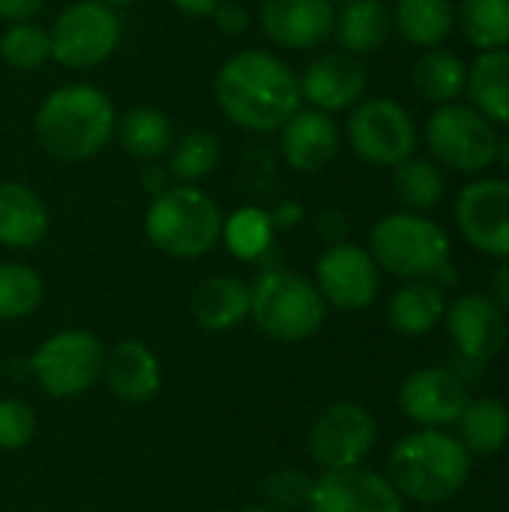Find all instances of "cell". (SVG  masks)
<instances>
[{"label": "cell", "mask_w": 509, "mask_h": 512, "mask_svg": "<svg viewBox=\"0 0 509 512\" xmlns=\"http://www.w3.org/2000/svg\"><path fill=\"white\" fill-rule=\"evenodd\" d=\"M216 102L234 126L246 132H276L303 105L300 78L276 54L246 48L222 63Z\"/></svg>", "instance_id": "obj_1"}, {"label": "cell", "mask_w": 509, "mask_h": 512, "mask_svg": "<svg viewBox=\"0 0 509 512\" xmlns=\"http://www.w3.org/2000/svg\"><path fill=\"white\" fill-rule=\"evenodd\" d=\"M474 456L447 429H417L405 435L387 459V480L414 504L453 501L471 480Z\"/></svg>", "instance_id": "obj_2"}, {"label": "cell", "mask_w": 509, "mask_h": 512, "mask_svg": "<svg viewBox=\"0 0 509 512\" xmlns=\"http://www.w3.org/2000/svg\"><path fill=\"white\" fill-rule=\"evenodd\" d=\"M117 129L111 99L93 84H66L51 90L33 120L39 147L60 162H81L96 156Z\"/></svg>", "instance_id": "obj_3"}, {"label": "cell", "mask_w": 509, "mask_h": 512, "mask_svg": "<svg viewBox=\"0 0 509 512\" xmlns=\"http://www.w3.org/2000/svg\"><path fill=\"white\" fill-rule=\"evenodd\" d=\"M369 255L402 282H435V276L453 264L450 234L426 213L396 210L381 216L369 231Z\"/></svg>", "instance_id": "obj_4"}, {"label": "cell", "mask_w": 509, "mask_h": 512, "mask_svg": "<svg viewBox=\"0 0 509 512\" xmlns=\"http://www.w3.org/2000/svg\"><path fill=\"white\" fill-rule=\"evenodd\" d=\"M222 222L225 216L219 204L204 189L177 183L153 195L144 216V231L162 255L195 261L219 246Z\"/></svg>", "instance_id": "obj_5"}, {"label": "cell", "mask_w": 509, "mask_h": 512, "mask_svg": "<svg viewBox=\"0 0 509 512\" xmlns=\"http://www.w3.org/2000/svg\"><path fill=\"white\" fill-rule=\"evenodd\" d=\"M249 288H252L249 318L258 327V333H264L273 342H285V345L306 342L327 321V303L318 294L315 282L294 270L285 267L264 270Z\"/></svg>", "instance_id": "obj_6"}, {"label": "cell", "mask_w": 509, "mask_h": 512, "mask_svg": "<svg viewBox=\"0 0 509 512\" xmlns=\"http://www.w3.org/2000/svg\"><path fill=\"white\" fill-rule=\"evenodd\" d=\"M498 126H492L474 105L447 102L426 120V144L432 159L456 174L477 177L498 159Z\"/></svg>", "instance_id": "obj_7"}, {"label": "cell", "mask_w": 509, "mask_h": 512, "mask_svg": "<svg viewBox=\"0 0 509 512\" xmlns=\"http://www.w3.org/2000/svg\"><path fill=\"white\" fill-rule=\"evenodd\" d=\"M27 372L51 399L84 396L102 381L105 345L90 330H60L33 351Z\"/></svg>", "instance_id": "obj_8"}, {"label": "cell", "mask_w": 509, "mask_h": 512, "mask_svg": "<svg viewBox=\"0 0 509 512\" xmlns=\"http://www.w3.org/2000/svg\"><path fill=\"white\" fill-rule=\"evenodd\" d=\"M345 135L351 150L375 165V168H396L417 150V123L411 111L390 99V96H369L351 108L345 123Z\"/></svg>", "instance_id": "obj_9"}, {"label": "cell", "mask_w": 509, "mask_h": 512, "mask_svg": "<svg viewBox=\"0 0 509 512\" xmlns=\"http://www.w3.org/2000/svg\"><path fill=\"white\" fill-rule=\"evenodd\" d=\"M378 441V423L372 411L360 402H336L324 408L306 438L309 459L321 474L360 468Z\"/></svg>", "instance_id": "obj_10"}, {"label": "cell", "mask_w": 509, "mask_h": 512, "mask_svg": "<svg viewBox=\"0 0 509 512\" xmlns=\"http://www.w3.org/2000/svg\"><path fill=\"white\" fill-rule=\"evenodd\" d=\"M51 57L69 69H90L108 60L120 42V18L99 0H78L66 6L51 33Z\"/></svg>", "instance_id": "obj_11"}, {"label": "cell", "mask_w": 509, "mask_h": 512, "mask_svg": "<svg viewBox=\"0 0 509 512\" xmlns=\"http://www.w3.org/2000/svg\"><path fill=\"white\" fill-rule=\"evenodd\" d=\"M381 267L369 255L366 246L339 240L330 243L315 264V288L324 297L327 309L339 312H363L381 294Z\"/></svg>", "instance_id": "obj_12"}, {"label": "cell", "mask_w": 509, "mask_h": 512, "mask_svg": "<svg viewBox=\"0 0 509 512\" xmlns=\"http://www.w3.org/2000/svg\"><path fill=\"white\" fill-rule=\"evenodd\" d=\"M456 228L480 255L509 261V180L477 177L456 195Z\"/></svg>", "instance_id": "obj_13"}, {"label": "cell", "mask_w": 509, "mask_h": 512, "mask_svg": "<svg viewBox=\"0 0 509 512\" xmlns=\"http://www.w3.org/2000/svg\"><path fill=\"white\" fill-rule=\"evenodd\" d=\"M471 402V387L447 366H423L399 387V411L417 429H450Z\"/></svg>", "instance_id": "obj_14"}, {"label": "cell", "mask_w": 509, "mask_h": 512, "mask_svg": "<svg viewBox=\"0 0 509 512\" xmlns=\"http://www.w3.org/2000/svg\"><path fill=\"white\" fill-rule=\"evenodd\" d=\"M306 512H405V498L387 474L369 468L321 474L312 486Z\"/></svg>", "instance_id": "obj_15"}, {"label": "cell", "mask_w": 509, "mask_h": 512, "mask_svg": "<svg viewBox=\"0 0 509 512\" xmlns=\"http://www.w3.org/2000/svg\"><path fill=\"white\" fill-rule=\"evenodd\" d=\"M444 324L459 357H468L474 363H489L509 342L507 312L495 306L489 294L456 297L447 306Z\"/></svg>", "instance_id": "obj_16"}, {"label": "cell", "mask_w": 509, "mask_h": 512, "mask_svg": "<svg viewBox=\"0 0 509 512\" xmlns=\"http://www.w3.org/2000/svg\"><path fill=\"white\" fill-rule=\"evenodd\" d=\"M258 21L276 45L309 51L333 36L336 6L333 0H264Z\"/></svg>", "instance_id": "obj_17"}, {"label": "cell", "mask_w": 509, "mask_h": 512, "mask_svg": "<svg viewBox=\"0 0 509 512\" xmlns=\"http://www.w3.org/2000/svg\"><path fill=\"white\" fill-rule=\"evenodd\" d=\"M366 87L369 72L363 60L348 51H333L312 60L300 78V96L324 114L354 108L363 99Z\"/></svg>", "instance_id": "obj_18"}, {"label": "cell", "mask_w": 509, "mask_h": 512, "mask_svg": "<svg viewBox=\"0 0 509 512\" xmlns=\"http://www.w3.org/2000/svg\"><path fill=\"white\" fill-rule=\"evenodd\" d=\"M105 387L123 405H147L162 390V366L141 339H120L105 351Z\"/></svg>", "instance_id": "obj_19"}, {"label": "cell", "mask_w": 509, "mask_h": 512, "mask_svg": "<svg viewBox=\"0 0 509 512\" xmlns=\"http://www.w3.org/2000/svg\"><path fill=\"white\" fill-rule=\"evenodd\" d=\"M279 147L285 162L300 174L324 171L339 153V129L330 114L318 108H300L279 129Z\"/></svg>", "instance_id": "obj_20"}, {"label": "cell", "mask_w": 509, "mask_h": 512, "mask_svg": "<svg viewBox=\"0 0 509 512\" xmlns=\"http://www.w3.org/2000/svg\"><path fill=\"white\" fill-rule=\"evenodd\" d=\"M252 288L240 276L219 273L195 285L189 312L195 324L207 333H228L249 318Z\"/></svg>", "instance_id": "obj_21"}, {"label": "cell", "mask_w": 509, "mask_h": 512, "mask_svg": "<svg viewBox=\"0 0 509 512\" xmlns=\"http://www.w3.org/2000/svg\"><path fill=\"white\" fill-rule=\"evenodd\" d=\"M48 207L24 183H0V246L33 249L48 237Z\"/></svg>", "instance_id": "obj_22"}, {"label": "cell", "mask_w": 509, "mask_h": 512, "mask_svg": "<svg viewBox=\"0 0 509 512\" xmlns=\"http://www.w3.org/2000/svg\"><path fill=\"white\" fill-rule=\"evenodd\" d=\"M447 294L435 282H405L387 303V321L402 336H429L444 324Z\"/></svg>", "instance_id": "obj_23"}, {"label": "cell", "mask_w": 509, "mask_h": 512, "mask_svg": "<svg viewBox=\"0 0 509 512\" xmlns=\"http://www.w3.org/2000/svg\"><path fill=\"white\" fill-rule=\"evenodd\" d=\"M465 96L492 126L509 129V48L477 54L468 66Z\"/></svg>", "instance_id": "obj_24"}, {"label": "cell", "mask_w": 509, "mask_h": 512, "mask_svg": "<svg viewBox=\"0 0 509 512\" xmlns=\"http://www.w3.org/2000/svg\"><path fill=\"white\" fill-rule=\"evenodd\" d=\"M393 33V12L381 0H351L336 15L333 36L348 54H375Z\"/></svg>", "instance_id": "obj_25"}, {"label": "cell", "mask_w": 509, "mask_h": 512, "mask_svg": "<svg viewBox=\"0 0 509 512\" xmlns=\"http://www.w3.org/2000/svg\"><path fill=\"white\" fill-rule=\"evenodd\" d=\"M393 27L414 48H441L456 30V6L450 0H396Z\"/></svg>", "instance_id": "obj_26"}, {"label": "cell", "mask_w": 509, "mask_h": 512, "mask_svg": "<svg viewBox=\"0 0 509 512\" xmlns=\"http://www.w3.org/2000/svg\"><path fill=\"white\" fill-rule=\"evenodd\" d=\"M411 81H414V90L420 93V99H426L438 108V105H447V102H456L459 96H465L468 63L456 51L429 48L414 63Z\"/></svg>", "instance_id": "obj_27"}, {"label": "cell", "mask_w": 509, "mask_h": 512, "mask_svg": "<svg viewBox=\"0 0 509 512\" xmlns=\"http://www.w3.org/2000/svg\"><path fill=\"white\" fill-rule=\"evenodd\" d=\"M456 429L471 456H492L509 444V408L501 399H471Z\"/></svg>", "instance_id": "obj_28"}, {"label": "cell", "mask_w": 509, "mask_h": 512, "mask_svg": "<svg viewBox=\"0 0 509 512\" xmlns=\"http://www.w3.org/2000/svg\"><path fill=\"white\" fill-rule=\"evenodd\" d=\"M117 138L123 144V150L141 162H156L159 156H165L174 144V129L165 111L159 108H129L120 120H117Z\"/></svg>", "instance_id": "obj_29"}, {"label": "cell", "mask_w": 509, "mask_h": 512, "mask_svg": "<svg viewBox=\"0 0 509 512\" xmlns=\"http://www.w3.org/2000/svg\"><path fill=\"white\" fill-rule=\"evenodd\" d=\"M444 171L435 159L411 156L393 168V195L408 213H429L444 198Z\"/></svg>", "instance_id": "obj_30"}, {"label": "cell", "mask_w": 509, "mask_h": 512, "mask_svg": "<svg viewBox=\"0 0 509 512\" xmlns=\"http://www.w3.org/2000/svg\"><path fill=\"white\" fill-rule=\"evenodd\" d=\"M456 24L480 54L509 48V0H459Z\"/></svg>", "instance_id": "obj_31"}, {"label": "cell", "mask_w": 509, "mask_h": 512, "mask_svg": "<svg viewBox=\"0 0 509 512\" xmlns=\"http://www.w3.org/2000/svg\"><path fill=\"white\" fill-rule=\"evenodd\" d=\"M273 222L261 207H240L222 222V243L237 261H261L273 249Z\"/></svg>", "instance_id": "obj_32"}, {"label": "cell", "mask_w": 509, "mask_h": 512, "mask_svg": "<svg viewBox=\"0 0 509 512\" xmlns=\"http://www.w3.org/2000/svg\"><path fill=\"white\" fill-rule=\"evenodd\" d=\"M45 297L42 276L21 261H0V321H21L39 309Z\"/></svg>", "instance_id": "obj_33"}, {"label": "cell", "mask_w": 509, "mask_h": 512, "mask_svg": "<svg viewBox=\"0 0 509 512\" xmlns=\"http://www.w3.org/2000/svg\"><path fill=\"white\" fill-rule=\"evenodd\" d=\"M168 153H171V159H168L165 171L171 177H177L180 183L195 186L198 180H204L216 171L222 147H219V138L210 132H186L183 138H177L171 144Z\"/></svg>", "instance_id": "obj_34"}, {"label": "cell", "mask_w": 509, "mask_h": 512, "mask_svg": "<svg viewBox=\"0 0 509 512\" xmlns=\"http://www.w3.org/2000/svg\"><path fill=\"white\" fill-rule=\"evenodd\" d=\"M51 57V39L39 24L21 21L12 24L3 36H0V60L9 69L18 72H33L39 69L45 60Z\"/></svg>", "instance_id": "obj_35"}, {"label": "cell", "mask_w": 509, "mask_h": 512, "mask_svg": "<svg viewBox=\"0 0 509 512\" xmlns=\"http://www.w3.org/2000/svg\"><path fill=\"white\" fill-rule=\"evenodd\" d=\"M312 486L315 480L303 471H294V468L276 471L264 483V507L276 512L306 510L312 498Z\"/></svg>", "instance_id": "obj_36"}, {"label": "cell", "mask_w": 509, "mask_h": 512, "mask_svg": "<svg viewBox=\"0 0 509 512\" xmlns=\"http://www.w3.org/2000/svg\"><path fill=\"white\" fill-rule=\"evenodd\" d=\"M36 435V414L21 399H0V450H24Z\"/></svg>", "instance_id": "obj_37"}, {"label": "cell", "mask_w": 509, "mask_h": 512, "mask_svg": "<svg viewBox=\"0 0 509 512\" xmlns=\"http://www.w3.org/2000/svg\"><path fill=\"white\" fill-rule=\"evenodd\" d=\"M213 18H216V27L225 30V33H231V36L246 33V27H249V12L243 6H237V3H228V0L219 3V9L213 12Z\"/></svg>", "instance_id": "obj_38"}, {"label": "cell", "mask_w": 509, "mask_h": 512, "mask_svg": "<svg viewBox=\"0 0 509 512\" xmlns=\"http://www.w3.org/2000/svg\"><path fill=\"white\" fill-rule=\"evenodd\" d=\"M42 6L45 0H0V18L21 24V21H30Z\"/></svg>", "instance_id": "obj_39"}, {"label": "cell", "mask_w": 509, "mask_h": 512, "mask_svg": "<svg viewBox=\"0 0 509 512\" xmlns=\"http://www.w3.org/2000/svg\"><path fill=\"white\" fill-rule=\"evenodd\" d=\"M303 207L297 201H282L273 213H270V222L276 231H288V228H297L303 222Z\"/></svg>", "instance_id": "obj_40"}, {"label": "cell", "mask_w": 509, "mask_h": 512, "mask_svg": "<svg viewBox=\"0 0 509 512\" xmlns=\"http://www.w3.org/2000/svg\"><path fill=\"white\" fill-rule=\"evenodd\" d=\"M489 297L495 300V306H501L504 312H509V261H501L492 273L489 282Z\"/></svg>", "instance_id": "obj_41"}, {"label": "cell", "mask_w": 509, "mask_h": 512, "mask_svg": "<svg viewBox=\"0 0 509 512\" xmlns=\"http://www.w3.org/2000/svg\"><path fill=\"white\" fill-rule=\"evenodd\" d=\"M321 234L330 240V243H339L342 234H345V219L339 216V210H327L321 216Z\"/></svg>", "instance_id": "obj_42"}, {"label": "cell", "mask_w": 509, "mask_h": 512, "mask_svg": "<svg viewBox=\"0 0 509 512\" xmlns=\"http://www.w3.org/2000/svg\"><path fill=\"white\" fill-rule=\"evenodd\" d=\"M171 3L186 15H210L213 18V12L219 9L222 0H171Z\"/></svg>", "instance_id": "obj_43"}, {"label": "cell", "mask_w": 509, "mask_h": 512, "mask_svg": "<svg viewBox=\"0 0 509 512\" xmlns=\"http://www.w3.org/2000/svg\"><path fill=\"white\" fill-rule=\"evenodd\" d=\"M165 174H168V171L147 165V171L141 174V183H144V189H147V192H153V195L165 192V189H168V180H165Z\"/></svg>", "instance_id": "obj_44"}, {"label": "cell", "mask_w": 509, "mask_h": 512, "mask_svg": "<svg viewBox=\"0 0 509 512\" xmlns=\"http://www.w3.org/2000/svg\"><path fill=\"white\" fill-rule=\"evenodd\" d=\"M495 162H501L504 165V171L509 174V129H507V135H501L498 138V159Z\"/></svg>", "instance_id": "obj_45"}, {"label": "cell", "mask_w": 509, "mask_h": 512, "mask_svg": "<svg viewBox=\"0 0 509 512\" xmlns=\"http://www.w3.org/2000/svg\"><path fill=\"white\" fill-rule=\"evenodd\" d=\"M99 3H105V6H111V9H120V6H132V3H138V0H99Z\"/></svg>", "instance_id": "obj_46"}, {"label": "cell", "mask_w": 509, "mask_h": 512, "mask_svg": "<svg viewBox=\"0 0 509 512\" xmlns=\"http://www.w3.org/2000/svg\"><path fill=\"white\" fill-rule=\"evenodd\" d=\"M240 512H276V510H270V507H264V504H255V507H246V510H240Z\"/></svg>", "instance_id": "obj_47"}, {"label": "cell", "mask_w": 509, "mask_h": 512, "mask_svg": "<svg viewBox=\"0 0 509 512\" xmlns=\"http://www.w3.org/2000/svg\"><path fill=\"white\" fill-rule=\"evenodd\" d=\"M333 3H336V0H333ZM339 3H351V0H339Z\"/></svg>", "instance_id": "obj_48"}]
</instances>
